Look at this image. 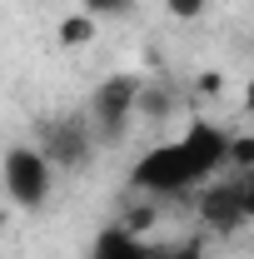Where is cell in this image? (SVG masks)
Instances as JSON below:
<instances>
[{"label": "cell", "instance_id": "cell-2", "mask_svg": "<svg viewBox=\"0 0 254 259\" xmlns=\"http://www.w3.org/2000/svg\"><path fill=\"white\" fill-rule=\"evenodd\" d=\"M0 180H5L10 204H20V209H40V204L50 199V185H55V164H50L45 150H35V145H15V150H5Z\"/></svg>", "mask_w": 254, "mask_h": 259}, {"label": "cell", "instance_id": "cell-14", "mask_svg": "<svg viewBox=\"0 0 254 259\" xmlns=\"http://www.w3.org/2000/svg\"><path fill=\"white\" fill-rule=\"evenodd\" d=\"M244 209H249V225H254V169L244 175Z\"/></svg>", "mask_w": 254, "mask_h": 259}, {"label": "cell", "instance_id": "cell-15", "mask_svg": "<svg viewBox=\"0 0 254 259\" xmlns=\"http://www.w3.org/2000/svg\"><path fill=\"white\" fill-rule=\"evenodd\" d=\"M244 110H249V115H254V80H249V85H244Z\"/></svg>", "mask_w": 254, "mask_h": 259}, {"label": "cell", "instance_id": "cell-3", "mask_svg": "<svg viewBox=\"0 0 254 259\" xmlns=\"http://www.w3.org/2000/svg\"><path fill=\"white\" fill-rule=\"evenodd\" d=\"M140 90H145V80L140 75H110V80H100V90L90 95V130H95V140H120L125 125L135 120V110H140Z\"/></svg>", "mask_w": 254, "mask_h": 259}, {"label": "cell", "instance_id": "cell-4", "mask_svg": "<svg viewBox=\"0 0 254 259\" xmlns=\"http://www.w3.org/2000/svg\"><path fill=\"white\" fill-rule=\"evenodd\" d=\"M199 220L215 229V234H234L239 225H249V209H244V180L209 185L204 199H199Z\"/></svg>", "mask_w": 254, "mask_h": 259}, {"label": "cell", "instance_id": "cell-8", "mask_svg": "<svg viewBox=\"0 0 254 259\" xmlns=\"http://www.w3.org/2000/svg\"><path fill=\"white\" fill-rule=\"evenodd\" d=\"M164 110H170V95H164V90H155V85H145V90H140V110H135V115H145V120H159Z\"/></svg>", "mask_w": 254, "mask_h": 259}, {"label": "cell", "instance_id": "cell-1", "mask_svg": "<svg viewBox=\"0 0 254 259\" xmlns=\"http://www.w3.org/2000/svg\"><path fill=\"white\" fill-rule=\"evenodd\" d=\"M130 185L135 190H150V194H180V190H190V185H199V169H194L185 140H164V145L145 150L135 160Z\"/></svg>", "mask_w": 254, "mask_h": 259}, {"label": "cell", "instance_id": "cell-5", "mask_svg": "<svg viewBox=\"0 0 254 259\" xmlns=\"http://www.w3.org/2000/svg\"><path fill=\"white\" fill-rule=\"evenodd\" d=\"M90 145H95L90 120H60V125L45 130V155H50L55 169H80L90 160Z\"/></svg>", "mask_w": 254, "mask_h": 259}, {"label": "cell", "instance_id": "cell-9", "mask_svg": "<svg viewBox=\"0 0 254 259\" xmlns=\"http://www.w3.org/2000/svg\"><path fill=\"white\" fill-rule=\"evenodd\" d=\"M90 35H95V25H90V15H70V20L60 25V40H65V45H85Z\"/></svg>", "mask_w": 254, "mask_h": 259}, {"label": "cell", "instance_id": "cell-13", "mask_svg": "<svg viewBox=\"0 0 254 259\" xmlns=\"http://www.w3.org/2000/svg\"><path fill=\"white\" fill-rule=\"evenodd\" d=\"M80 5H85L90 15H115V10H125L130 0H80Z\"/></svg>", "mask_w": 254, "mask_h": 259}, {"label": "cell", "instance_id": "cell-11", "mask_svg": "<svg viewBox=\"0 0 254 259\" xmlns=\"http://www.w3.org/2000/svg\"><path fill=\"white\" fill-rule=\"evenodd\" d=\"M204 5H209V0H164V10H170L175 20H199Z\"/></svg>", "mask_w": 254, "mask_h": 259}, {"label": "cell", "instance_id": "cell-16", "mask_svg": "<svg viewBox=\"0 0 254 259\" xmlns=\"http://www.w3.org/2000/svg\"><path fill=\"white\" fill-rule=\"evenodd\" d=\"M0 229H5V209H0Z\"/></svg>", "mask_w": 254, "mask_h": 259}, {"label": "cell", "instance_id": "cell-12", "mask_svg": "<svg viewBox=\"0 0 254 259\" xmlns=\"http://www.w3.org/2000/svg\"><path fill=\"white\" fill-rule=\"evenodd\" d=\"M155 259H204V244H199V239H185V244H164Z\"/></svg>", "mask_w": 254, "mask_h": 259}, {"label": "cell", "instance_id": "cell-7", "mask_svg": "<svg viewBox=\"0 0 254 259\" xmlns=\"http://www.w3.org/2000/svg\"><path fill=\"white\" fill-rule=\"evenodd\" d=\"M159 249L155 244H145L135 229H105V234H95V244H90V259H155Z\"/></svg>", "mask_w": 254, "mask_h": 259}, {"label": "cell", "instance_id": "cell-10", "mask_svg": "<svg viewBox=\"0 0 254 259\" xmlns=\"http://www.w3.org/2000/svg\"><path fill=\"white\" fill-rule=\"evenodd\" d=\"M229 164L234 169H254V135H239V140H229Z\"/></svg>", "mask_w": 254, "mask_h": 259}, {"label": "cell", "instance_id": "cell-6", "mask_svg": "<svg viewBox=\"0 0 254 259\" xmlns=\"http://www.w3.org/2000/svg\"><path fill=\"white\" fill-rule=\"evenodd\" d=\"M180 140H185V150H190V160H194V169H199V180H209L220 164H229V135H224L220 125L194 120Z\"/></svg>", "mask_w": 254, "mask_h": 259}]
</instances>
